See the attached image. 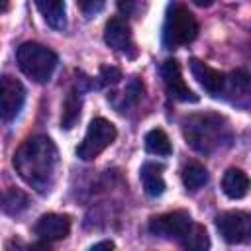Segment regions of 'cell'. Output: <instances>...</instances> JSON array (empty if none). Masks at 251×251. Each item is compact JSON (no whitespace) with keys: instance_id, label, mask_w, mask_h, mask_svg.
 <instances>
[{"instance_id":"ffe728a7","label":"cell","mask_w":251,"mask_h":251,"mask_svg":"<svg viewBox=\"0 0 251 251\" xmlns=\"http://www.w3.org/2000/svg\"><path fill=\"white\" fill-rule=\"evenodd\" d=\"M2 208L8 214H20L22 210L27 208V196L16 188H10L8 192L2 194Z\"/></svg>"},{"instance_id":"30bf717a","label":"cell","mask_w":251,"mask_h":251,"mask_svg":"<svg viewBox=\"0 0 251 251\" xmlns=\"http://www.w3.org/2000/svg\"><path fill=\"white\" fill-rule=\"evenodd\" d=\"M192 76L198 80V84L210 94V96H222L226 88V75L220 73L218 69H212L200 59H190L188 61Z\"/></svg>"},{"instance_id":"7a4b0ae2","label":"cell","mask_w":251,"mask_h":251,"mask_svg":"<svg viewBox=\"0 0 251 251\" xmlns=\"http://www.w3.org/2000/svg\"><path fill=\"white\" fill-rule=\"evenodd\" d=\"M182 133L186 143L198 153H212L231 137L227 122L218 114H194L184 118Z\"/></svg>"},{"instance_id":"5b68a950","label":"cell","mask_w":251,"mask_h":251,"mask_svg":"<svg viewBox=\"0 0 251 251\" xmlns=\"http://www.w3.org/2000/svg\"><path fill=\"white\" fill-rule=\"evenodd\" d=\"M116 135H118V131H116V126L112 122H108L106 118H94L88 124V129L84 133V139L76 147L78 159H82V161L96 159L108 145L114 143Z\"/></svg>"},{"instance_id":"e0dca14e","label":"cell","mask_w":251,"mask_h":251,"mask_svg":"<svg viewBox=\"0 0 251 251\" xmlns=\"http://www.w3.org/2000/svg\"><path fill=\"white\" fill-rule=\"evenodd\" d=\"M178 243L184 249H192V251H204L210 247V237L206 233V229L198 224H190V227L186 229V233L178 239Z\"/></svg>"},{"instance_id":"d4e9b609","label":"cell","mask_w":251,"mask_h":251,"mask_svg":"<svg viewBox=\"0 0 251 251\" xmlns=\"http://www.w3.org/2000/svg\"><path fill=\"white\" fill-rule=\"evenodd\" d=\"M198 6H202V8H208V6H212L214 4V0H194Z\"/></svg>"},{"instance_id":"6da1fadb","label":"cell","mask_w":251,"mask_h":251,"mask_svg":"<svg viewBox=\"0 0 251 251\" xmlns=\"http://www.w3.org/2000/svg\"><path fill=\"white\" fill-rule=\"evenodd\" d=\"M14 167L27 186L37 192H47L57 178V145L47 135H33L18 147L14 155Z\"/></svg>"},{"instance_id":"9c48e42d","label":"cell","mask_w":251,"mask_h":251,"mask_svg":"<svg viewBox=\"0 0 251 251\" xmlns=\"http://www.w3.org/2000/svg\"><path fill=\"white\" fill-rule=\"evenodd\" d=\"M161 76L165 90L171 98L180 100V102H198V96L186 86L182 75H180V65L175 59H167L161 67Z\"/></svg>"},{"instance_id":"277c9868","label":"cell","mask_w":251,"mask_h":251,"mask_svg":"<svg viewBox=\"0 0 251 251\" xmlns=\"http://www.w3.org/2000/svg\"><path fill=\"white\" fill-rule=\"evenodd\" d=\"M198 35V22L192 12L184 6H171L163 25V45L167 49H176L188 45Z\"/></svg>"},{"instance_id":"7c38bea8","label":"cell","mask_w":251,"mask_h":251,"mask_svg":"<svg viewBox=\"0 0 251 251\" xmlns=\"http://www.w3.org/2000/svg\"><path fill=\"white\" fill-rule=\"evenodd\" d=\"M104 41L108 47L120 53H127L133 49V39H131V27L124 18H110L104 27Z\"/></svg>"},{"instance_id":"7402d4cb","label":"cell","mask_w":251,"mask_h":251,"mask_svg":"<svg viewBox=\"0 0 251 251\" xmlns=\"http://www.w3.org/2000/svg\"><path fill=\"white\" fill-rule=\"evenodd\" d=\"M120 78H122L120 69L108 67V65L100 69V82H102V84H116V82H120Z\"/></svg>"},{"instance_id":"ba28073f","label":"cell","mask_w":251,"mask_h":251,"mask_svg":"<svg viewBox=\"0 0 251 251\" xmlns=\"http://www.w3.org/2000/svg\"><path fill=\"white\" fill-rule=\"evenodd\" d=\"M25 100V90L24 84L10 76V75H2L0 76V120L10 122L14 120Z\"/></svg>"},{"instance_id":"9a60e30c","label":"cell","mask_w":251,"mask_h":251,"mask_svg":"<svg viewBox=\"0 0 251 251\" xmlns=\"http://www.w3.org/2000/svg\"><path fill=\"white\" fill-rule=\"evenodd\" d=\"M222 190L227 198L231 200H239L247 194L249 190V178L247 175L241 171V169H227L224 173V178H222Z\"/></svg>"},{"instance_id":"603a6c76","label":"cell","mask_w":251,"mask_h":251,"mask_svg":"<svg viewBox=\"0 0 251 251\" xmlns=\"http://www.w3.org/2000/svg\"><path fill=\"white\" fill-rule=\"evenodd\" d=\"M139 4L141 0H116V6L124 16H135L139 10Z\"/></svg>"},{"instance_id":"44dd1931","label":"cell","mask_w":251,"mask_h":251,"mask_svg":"<svg viewBox=\"0 0 251 251\" xmlns=\"http://www.w3.org/2000/svg\"><path fill=\"white\" fill-rule=\"evenodd\" d=\"M104 4H106V0H76V6L84 18H94L96 14H100Z\"/></svg>"},{"instance_id":"3957f363","label":"cell","mask_w":251,"mask_h":251,"mask_svg":"<svg viewBox=\"0 0 251 251\" xmlns=\"http://www.w3.org/2000/svg\"><path fill=\"white\" fill-rule=\"evenodd\" d=\"M18 67L20 71L31 78L33 82H49V78L53 76V71L57 69V55L35 41H25L18 47Z\"/></svg>"},{"instance_id":"ac0fdd59","label":"cell","mask_w":251,"mask_h":251,"mask_svg":"<svg viewBox=\"0 0 251 251\" xmlns=\"http://www.w3.org/2000/svg\"><path fill=\"white\" fill-rule=\"evenodd\" d=\"M182 182H184L186 190L196 192L198 188H202L208 182V171H206V167L200 165V163H194V161L188 163V165H184V169H182Z\"/></svg>"},{"instance_id":"d6986e66","label":"cell","mask_w":251,"mask_h":251,"mask_svg":"<svg viewBox=\"0 0 251 251\" xmlns=\"http://www.w3.org/2000/svg\"><path fill=\"white\" fill-rule=\"evenodd\" d=\"M145 149L151 155H159V157H167L173 153V145L169 135L163 129H151L145 135Z\"/></svg>"},{"instance_id":"8fae6325","label":"cell","mask_w":251,"mask_h":251,"mask_svg":"<svg viewBox=\"0 0 251 251\" xmlns=\"http://www.w3.org/2000/svg\"><path fill=\"white\" fill-rule=\"evenodd\" d=\"M35 235L45 241H57L69 235L71 231V218L65 214H43L33 227Z\"/></svg>"},{"instance_id":"5bb4252c","label":"cell","mask_w":251,"mask_h":251,"mask_svg":"<svg viewBox=\"0 0 251 251\" xmlns=\"http://www.w3.org/2000/svg\"><path fill=\"white\" fill-rule=\"evenodd\" d=\"M39 14L43 20L53 27V29H65L67 25V10H65V0H33Z\"/></svg>"},{"instance_id":"4fadbf2b","label":"cell","mask_w":251,"mask_h":251,"mask_svg":"<svg viewBox=\"0 0 251 251\" xmlns=\"http://www.w3.org/2000/svg\"><path fill=\"white\" fill-rule=\"evenodd\" d=\"M139 178H141V184L145 188V192L149 196H161L165 192V180H163V165L159 163H153V161H147L143 163L141 171H139Z\"/></svg>"},{"instance_id":"52a82bcc","label":"cell","mask_w":251,"mask_h":251,"mask_svg":"<svg viewBox=\"0 0 251 251\" xmlns=\"http://www.w3.org/2000/svg\"><path fill=\"white\" fill-rule=\"evenodd\" d=\"M216 227L226 243H243L251 235V218L245 212H222L216 216Z\"/></svg>"},{"instance_id":"cb8c5ba5","label":"cell","mask_w":251,"mask_h":251,"mask_svg":"<svg viewBox=\"0 0 251 251\" xmlns=\"http://www.w3.org/2000/svg\"><path fill=\"white\" fill-rule=\"evenodd\" d=\"M90 249L92 251H96V249H114V241H100V243H94Z\"/></svg>"},{"instance_id":"2e32d148","label":"cell","mask_w":251,"mask_h":251,"mask_svg":"<svg viewBox=\"0 0 251 251\" xmlns=\"http://www.w3.org/2000/svg\"><path fill=\"white\" fill-rule=\"evenodd\" d=\"M80 108H82V90L78 86H73L63 102V114H61V127L71 129L80 118Z\"/></svg>"},{"instance_id":"484cf974","label":"cell","mask_w":251,"mask_h":251,"mask_svg":"<svg viewBox=\"0 0 251 251\" xmlns=\"http://www.w3.org/2000/svg\"><path fill=\"white\" fill-rule=\"evenodd\" d=\"M10 8V0H0V12H6Z\"/></svg>"},{"instance_id":"8992f818","label":"cell","mask_w":251,"mask_h":251,"mask_svg":"<svg viewBox=\"0 0 251 251\" xmlns=\"http://www.w3.org/2000/svg\"><path fill=\"white\" fill-rule=\"evenodd\" d=\"M190 224H192V218H190V214L186 210H173V212H167V214L151 218L149 231L153 235H157V237L178 241L186 233Z\"/></svg>"}]
</instances>
